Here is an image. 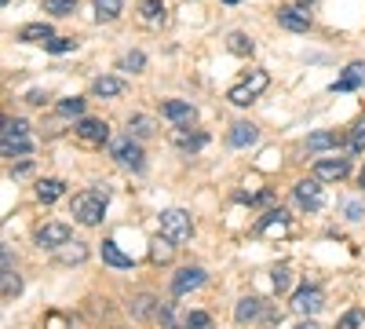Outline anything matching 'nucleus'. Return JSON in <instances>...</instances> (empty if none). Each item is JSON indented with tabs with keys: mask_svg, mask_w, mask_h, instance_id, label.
<instances>
[{
	"mask_svg": "<svg viewBox=\"0 0 365 329\" xmlns=\"http://www.w3.org/2000/svg\"><path fill=\"white\" fill-rule=\"evenodd\" d=\"M296 329H318V325H314V322H299Z\"/></svg>",
	"mask_w": 365,
	"mask_h": 329,
	"instance_id": "79ce46f5",
	"label": "nucleus"
},
{
	"mask_svg": "<svg viewBox=\"0 0 365 329\" xmlns=\"http://www.w3.org/2000/svg\"><path fill=\"white\" fill-rule=\"evenodd\" d=\"M132 315H135V318H150V315H158V300H154V296H139V300L132 304Z\"/></svg>",
	"mask_w": 365,
	"mask_h": 329,
	"instance_id": "c85d7f7f",
	"label": "nucleus"
},
{
	"mask_svg": "<svg viewBox=\"0 0 365 329\" xmlns=\"http://www.w3.org/2000/svg\"><path fill=\"white\" fill-rule=\"evenodd\" d=\"M267 84H270V77H267L263 70H249V77L241 81V84H234L227 99H230L234 106H249V103H252V99H256V96L263 92Z\"/></svg>",
	"mask_w": 365,
	"mask_h": 329,
	"instance_id": "20e7f679",
	"label": "nucleus"
},
{
	"mask_svg": "<svg viewBox=\"0 0 365 329\" xmlns=\"http://www.w3.org/2000/svg\"><path fill=\"white\" fill-rule=\"evenodd\" d=\"M358 84H365V63H351L344 70V77L332 84V92H351V88H358Z\"/></svg>",
	"mask_w": 365,
	"mask_h": 329,
	"instance_id": "a211bd4d",
	"label": "nucleus"
},
{
	"mask_svg": "<svg viewBox=\"0 0 365 329\" xmlns=\"http://www.w3.org/2000/svg\"><path fill=\"white\" fill-rule=\"evenodd\" d=\"M278 22L285 29H292V34H307V29H311V15L303 11V8H282L278 11Z\"/></svg>",
	"mask_w": 365,
	"mask_h": 329,
	"instance_id": "ddd939ff",
	"label": "nucleus"
},
{
	"mask_svg": "<svg viewBox=\"0 0 365 329\" xmlns=\"http://www.w3.org/2000/svg\"><path fill=\"white\" fill-rule=\"evenodd\" d=\"M182 329H212V315H205V311H190L187 318H182Z\"/></svg>",
	"mask_w": 365,
	"mask_h": 329,
	"instance_id": "473e14b6",
	"label": "nucleus"
},
{
	"mask_svg": "<svg viewBox=\"0 0 365 329\" xmlns=\"http://www.w3.org/2000/svg\"><path fill=\"white\" fill-rule=\"evenodd\" d=\"M259 311H263V304L256 300V296H245V300H241V304H237V311H234V318H237L241 325H245V322H256V318H259Z\"/></svg>",
	"mask_w": 365,
	"mask_h": 329,
	"instance_id": "4be33fe9",
	"label": "nucleus"
},
{
	"mask_svg": "<svg viewBox=\"0 0 365 329\" xmlns=\"http://www.w3.org/2000/svg\"><path fill=\"white\" fill-rule=\"evenodd\" d=\"M22 289V278L11 271V267H4V300H11V296H19Z\"/></svg>",
	"mask_w": 365,
	"mask_h": 329,
	"instance_id": "c9c22d12",
	"label": "nucleus"
},
{
	"mask_svg": "<svg viewBox=\"0 0 365 329\" xmlns=\"http://www.w3.org/2000/svg\"><path fill=\"white\" fill-rule=\"evenodd\" d=\"M0 151H4V158H26V154H34V136H29V125L22 121V117L4 121V132H0Z\"/></svg>",
	"mask_w": 365,
	"mask_h": 329,
	"instance_id": "f257e3e1",
	"label": "nucleus"
},
{
	"mask_svg": "<svg viewBox=\"0 0 365 329\" xmlns=\"http://www.w3.org/2000/svg\"><path fill=\"white\" fill-rule=\"evenodd\" d=\"M120 8H125V0H96V15L103 22H113L120 15Z\"/></svg>",
	"mask_w": 365,
	"mask_h": 329,
	"instance_id": "a878e982",
	"label": "nucleus"
},
{
	"mask_svg": "<svg viewBox=\"0 0 365 329\" xmlns=\"http://www.w3.org/2000/svg\"><path fill=\"white\" fill-rule=\"evenodd\" d=\"M110 154L125 165V168H143V146L128 136V139H117L113 146H110Z\"/></svg>",
	"mask_w": 365,
	"mask_h": 329,
	"instance_id": "6e6552de",
	"label": "nucleus"
},
{
	"mask_svg": "<svg viewBox=\"0 0 365 329\" xmlns=\"http://www.w3.org/2000/svg\"><path fill=\"white\" fill-rule=\"evenodd\" d=\"M201 285H205V267H182V271L172 278V293L175 296H187V293H194Z\"/></svg>",
	"mask_w": 365,
	"mask_h": 329,
	"instance_id": "1a4fd4ad",
	"label": "nucleus"
},
{
	"mask_svg": "<svg viewBox=\"0 0 365 329\" xmlns=\"http://www.w3.org/2000/svg\"><path fill=\"white\" fill-rule=\"evenodd\" d=\"M172 253H175V242L161 234L158 242H154V249H150V260H154V263H168V260H172Z\"/></svg>",
	"mask_w": 365,
	"mask_h": 329,
	"instance_id": "393cba45",
	"label": "nucleus"
},
{
	"mask_svg": "<svg viewBox=\"0 0 365 329\" xmlns=\"http://www.w3.org/2000/svg\"><path fill=\"white\" fill-rule=\"evenodd\" d=\"M66 194V183H63V179H41V183H37V198L41 201H58V198H63Z\"/></svg>",
	"mask_w": 365,
	"mask_h": 329,
	"instance_id": "412c9836",
	"label": "nucleus"
},
{
	"mask_svg": "<svg viewBox=\"0 0 365 329\" xmlns=\"http://www.w3.org/2000/svg\"><path fill=\"white\" fill-rule=\"evenodd\" d=\"M347 151H351V154H361V151H365V121H358V125L351 128V139H347Z\"/></svg>",
	"mask_w": 365,
	"mask_h": 329,
	"instance_id": "7c9ffc66",
	"label": "nucleus"
},
{
	"mask_svg": "<svg viewBox=\"0 0 365 329\" xmlns=\"http://www.w3.org/2000/svg\"><path fill=\"white\" fill-rule=\"evenodd\" d=\"M190 125H179L175 132H172V143L179 146V151H201V146L208 143V136L205 132H187Z\"/></svg>",
	"mask_w": 365,
	"mask_h": 329,
	"instance_id": "2eb2a0df",
	"label": "nucleus"
},
{
	"mask_svg": "<svg viewBox=\"0 0 365 329\" xmlns=\"http://www.w3.org/2000/svg\"><path fill=\"white\" fill-rule=\"evenodd\" d=\"M161 113L168 117V121H175V125H194V117H197V110L190 103H179V99L161 103Z\"/></svg>",
	"mask_w": 365,
	"mask_h": 329,
	"instance_id": "f8f14e48",
	"label": "nucleus"
},
{
	"mask_svg": "<svg viewBox=\"0 0 365 329\" xmlns=\"http://www.w3.org/2000/svg\"><path fill=\"white\" fill-rule=\"evenodd\" d=\"M223 4H241V0H223Z\"/></svg>",
	"mask_w": 365,
	"mask_h": 329,
	"instance_id": "37998d69",
	"label": "nucleus"
},
{
	"mask_svg": "<svg viewBox=\"0 0 365 329\" xmlns=\"http://www.w3.org/2000/svg\"><path fill=\"white\" fill-rule=\"evenodd\" d=\"M51 37H55V34H51L48 22H29V26L19 29V41H26V44H48Z\"/></svg>",
	"mask_w": 365,
	"mask_h": 329,
	"instance_id": "f3484780",
	"label": "nucleus"
},
{
	"mask_svg": "<svg viewBox=\"0 0 365 329\" xmlns=\"http://www.w3.org/2000/svg\"><path fill=\"white\" fill-rule=\"evenodd\" d=\"M146 66V55L143 51H128L125 59H120V70H132V74H139Z\"/></svg>",
	"mask_w": 365,
	"mask_h": 329,
	"instance_id": "e433bc0d",
	"label": "nucleus"
},
{
	"mask_svg": "<svg viewBox=\"0 0 365 329\" xmlns=\"http://www.w3.org/2000/svg\"><path fill=\"white\" fill-rule=\"evenodd\" d=\"M161 234L172 238L175 246L190 242V238H194V220H190V213H182V208H168V213H161Z\"/></svg>",
	"mask_w": 365,
	"mask_h": 329,
	"instance_id": "7ed1b4c3",
	"label": "nucleus"
},
{
	"mask_svg": "<svg viewBox=\"0 0 365 329\" xmlns=\"http://www.w3.org/2000/svg\"><path fill=\"white\" fill-rule=\"evenodd\" d=\"M44 48H48L51 55H66V51H73V48H77V41H73V37H51Z\"/></svg>",
	"mask_w": 365,
	"mask_h": 329,
	"instance_id": "f704fd0d",
	"label": "nucleus"
},
{
	"mask_svg": "<svg viewBox=\"0 0 365 329\" xmlns=\"http://www.w3.org/2000/svg\"><path fill=\"white\" fill-rule=\"evenodd\" d=\"M351 172V165H347V158H325V161H318L314 165V179H322V183H340V179Z\"/></svg>",
	"mask_w": 365,
	"mask_h": 329,
	"instance_id": "9b49d317",
	"label": "nucleus"
},
{
	"mask_svg": "<svg viewBox=\"0 0 365 329\" xmlns=\"http://www.w3.org/2000/svg\"><path fill=\"white\" fill-rule=\"evenodd\" d=\"M106 198H110V191H106V187L77 194V198H73V220H77V223H84V227H96V223L103 220Z\"/></svg>",
	"mask_w": 365,
	"mask_h": 329,
	"instance_id": "f03ea898",
	"label": "nucleus"
},
{
	"mask_svg": "<svg viewBox=\"0 0 365 329\" xmlns=\"http://www.w3.org/2000/svg\"><path fill=\"white\" fill-rule=\"evenodd\" d=\"M344 213H347V220H361V216H365V208H361V201H347V205H344Z\"/></svg>",
	"mask_w": 365,
	"mask_h": 329,
	"instance_id": "a19ab883",
	"label": "nucleus"
},
{
	"mask_svg": "<svg viewBox=\"0 0 365 329\" xmlns=\"http://www.w3.org/2000/svg\"><path fill=\"white\" fill-rule=\"evenodd\" d=\"M332 146H336V132H314V136H307V151L311 154L332 151Z\"/></svg>",
	"mask_w": 365,
	"mask_h": 329,
	"instance_id": "b1692460",
	"label": "nucleus"
},
{
	"mask_svg": "<svg viewBox=\"0 0 365 329\" xmlns=\"http://www.w3.org/2000/svg\"><path fill=\"white\" fill-rule=\"evenodd\" d=\"M299 4H311V0H299Z\"/></svg>",
	"mask_w": 365,
	"mask_h": 329,
	"instance_id": "a18cd8bd",
	"label": "nucleus"
},
{
	"mask_svg": "<svg viewBox=\"0 0 365 329\" xmlns=\"http://www.w3.org/2000/svg\"><path fill=\"white\" fill-rule=\"evenodd\" d=\"M361 187H365V168H361Z\"/></svg>",
	"mask_w": 365,
	"mask_h": 329,
	"instance_id": "c03bdc74",
	"label": "nucleus"
},
{
	"mask_svg": "<svg viewBox=\"0 0 365 329\" xmlns=\"http://www.w3.org/2000/svg\"><path fill=\"white\" fill-rule=\"evenodd\" d=\"M336 329H365V311H361V308H351V311L336 322Z\"/></svg>",
	"mask_w": 365,
	"mask_h": 329,
	"instance_id": "cd10ccee",
	"label": "nucleus"
},
{
	"mask_svg": "<svg viewBox=\"0 0 365 329\" xmlns=\"http://www.w3.org/2000/svg\"><path fill=\"white\" fill-rule=\"evenodd\" d=\"M58 113L63 117H81L84 113V99H63L58 103Z\"/></svg>",
	"mask_w": 365,
	"mask_h": 329,
	"instance_id": "58836bf2",
	"label": "nucleus"
},
{
	"mask_svg": "<svg viewBox=\"0 0 365 329\" xmlns=\"http://www.w3.org/2000/svg\"><path fill=\"white\" fill-rule=\"evenodd\" d=\"M256 139H259V128H256L252 121H237V125H230V136H227L230 146H252Z\"/></svg>",
	"mask_w": 365,
	"mask_h": 329,
	"instance_id": "dca6fc26",
	"label": "nucleus"
},
{
	"mask_svg": "<svg viewBox=\"0 0 365 329\" xmlns=\"http://www.w3.org/2000/svg\"><path fill=\"white\" fill-rule=\"evenodd\" d=\"M77 8V0H44V11H51V15H70Z\"/></svg>",
	"mask_w": 365,
	"mask_h": 329,
	"instance_id": "4c0bfd02",
	"label": "nucleus"
},
{
	"mask_svg": "<svg viewBox=\"0 0 365 329\" xmlns=\"http://www.w3.org/2000/svg\"><path fill=\"white\" fill-rule=\"evenodd\" d=\"M34 238L41 249H63V246H70V227L66 223H44V227H37Z\"/></svg>",
	"mask_w": 365,
	"mask_h": 329,
	"instance_id": "0eeeda50",
	"label": "nucleus"
},
{
	"mask_svg": "<svg viewBox=\"0 0 365 329\" xmlns=\"http://www.w3.org/2000/svg\"><path fill=\"white\" fill-rule=\"evenodd\" d=\"M270 282H274V289H278V293H285V289L292 285V271H289V267H274Z\"/></svg>",
	"mask_w": 365,
	"mask_h": 329,
	"instance_id": "72a5a7b5",
	"label": "nucleus"
},
{
	"mask_svg": "<svg viewBox=\"0 0 365 329\" xmlns=\"http://www.w3.org/2000/svg\"><path fill=\"white\" fill-rule=\"evenodd\" d=\"M227 48H230L234 55H252V41H249L245 34H230V37H227Z\"/></svg>",
	"mask_w": 365,
	"mask_h": 329,
	"instance_id": "c756f323",
	"label": "nucleus"
},
{
	"mask_svg": "<svg viewBox=\"0 0 365 329\" xmlns=\"http://www.w3.org/2000/svg\"><path fill=\"white\" fill-rule=\"evenodd\" d=\"M58 260H63V263H84L88 260V249L81 242H73V249H58Z\"/></svg>",
	"mask_w": 365,
	"mask_h": 329,
	"instance_id": "2f4dec72",
	"label": "nucleus"
},
{
	"mask_svg": "<svg viewBox=\"0 0 365 329\" xmlns=\"http://www.w3.org/2000/svg\"><path fill=\"white\" fill-rule=\"evenodd\" d=\"M128 136H135V139L154 136V121H150V117H132V121H128Z\"/></svg>",
	"mask_w": 365,
	"mask_h": 329,
	"instance_id": "bb28decb",
	"label": "nucleus"
},
{
	"mask_svg": "<svg viewBox=\"0 0 365 329\" xmlns=\"http://www.w3.org/2000/svg\"><path fill=\"white\" fill-rule=\"evenodd\" d=\"M143 22L146 26H161L165 22V4H161V0H143Z\"/></svg>",
	"mask_w": 365,
	"mask_h": 329,
	"instance_id": "5701e85b",
	"label": "nucleus"
},
{
	"mask_svg": "<svg viewBox=\"0 0 365 329\" xmlns=\"http://www.w3.org/2000/svg\"><path fill=\"white\" fill-rule=\"evenodd\" d=\"M165 329H175V315H172V304H158V315H154Z\"/></svg>",
	"mask_w": 365,
	"mask_h": 329,
	"instance_id": "ea45409f",
	"label": "nucleus"
},
{
	"mask_svg": "<svg viewBox=\"0 0 365 329\" xmlns=\"http://www.w3.org/2000/svg\"><path fill=\"white\" fill-rule=\"evenodd\" d=\"M91 92H96L99 99H113L125 92V81L120 77H96V84H91Z\"/></svg>",
	"mask_w": 365,
	"mask_h": 329,
	"instance_id": "aec40b11",
	"label": "nucleus"
},
{
	"mask_svg": "<svg viewBox=\"0 0 365 329\" xmlns=\"http://www.w3.org/2000/svg\"><path fill=\"white\" fill-rule=\"evenodd\" d=\"M292 227H289V213L285 208H270V213L259 220V234L263 238H285Z\"/></svg>",
	"mask_w": 365,
	"mask_h": 329,
	"instance_id": "9d476101",
	"label": "nucleus"
},
{
	"mask_svg": "<svg viewBox=\"0 0 365 329\" xmlns=\"http://www.w3.org/2000/svg\"><path fill=\"white\" fill-rule=\"evenodd\" d=\"M325 308V296H322V289H314V285H303V289H296V296H292V311L296 315H318Z\"/></svg>",
	"mask_w": 365,
	"mask_h": 329,
	"instance_id": "39448f33",
	"label": "nucleus"
},
{
	"mask_svg": "<svg viewBox=\"0 0 365 329\" xmlns=\"http://www.w3.org/2000/svg\"><path fill=\"white\" fill-rule=\"evenodd\" d=\"M103 260L110 267H117V271H128V267H132V256L120 253V246L113 242V238H106V242H103Z\"/></svg>",
	"mask_w": 365,
	"mask_h": 329,
	"instance_id": "6ab92c4d",
	"label": "nucleus"
},
{
	"mask_svg": "<svg viewBox=\"0 0 365 329\" xmlns=\"http://www.w3.org/2000/svg\"><path fill=\"white\" fill-rule=\"evenodd\" d=\"M292 194H296V201L307 208V213H318V208L325 205V198H322V179H299V183L292 187Z\"/></svg>",
	"mask_w": 365,
	"mask_h": 329,
	"instance_id": "423d86ee",
	"label": "nucleus"
},
{
	"mask_svg": "<svg viewBox=\"0 0 365 329\" xmlns=\"http://www.w3.org/2000/svg\"><path fill=\"white\" fill-rule=\"evenodd\" d=\"M77 136L84 143H106L110 139V125L106 121H96V117H84V121L77 125Z\"/></svg>",
	"mask_w": 365,
	"mask_h": 329,
	"instance_id": "4468645a",
	"label": "nucleus"
}]
</instances>
